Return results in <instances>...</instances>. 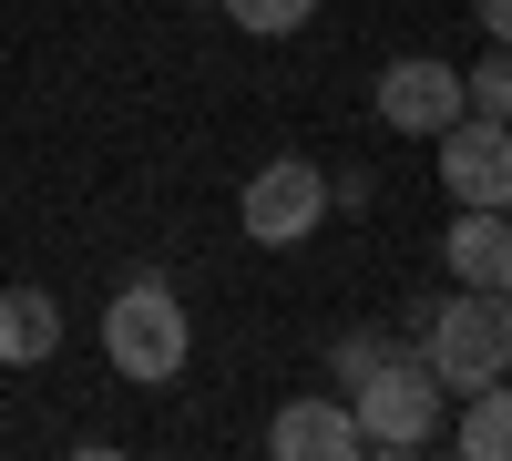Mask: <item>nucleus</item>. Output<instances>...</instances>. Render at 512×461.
I'll return each mask as SVG.
<instances>
[{"instance_id":"nucleus-1","label":"nucleus","mask_w":512,"mask_h":461,"mask_svg":"<svg viewBox=\"0 0 512 461\" xmlns=\"http://www.w3.org/2000/svg\"><path fill=\"white\" fill-rule=\"evenodd\" d=\"M338 400H349V421H359V451H431V431H441V410H451V390L431 380V359L420 349H379L359 380H338Z\"/></svg>"},{"instance_id":"nucleus-2","label":"nucleus","mask_w":512,"mask_h":461,"mask_svg":"<svg viewBox=\"0 0 512 461\" xmlns=\"http://www.w3.org/2000/svg\"><path fill=\"white\" fill-rule=\"evenodd\" d=\"M103 359L123 369V380L164 390V380L195 359V318H185V298H175L164 277H123L113 308H103Z\"/></svg>"},{"instance_id":"nucleus-3","label":"nucleus","mask_w":512,"mask_h":461,"mask_svg":"<svg viewBox=\"0 0 512 461\" xmlns=\"http://www.w3.org/2000/svg\"><path fill=\"white\" fill-rule=\"evenodd\" d=\"M420 359H431V380L461 400V390H502L512 369V318H502V287H472V298L431 308V328H420Z\"/></svg>"},{"instance_id":"nucleus-4","label":"nucleus","mask_w":512,"mask_h":461,"mask_svg":"<svg viewBox=\"0 0 512 461\" xmlns=\"http://www.w3.org/2000/svg\"><path fill=\"white\" fill-rule=\"evenodd\" d=\"M236 226H246L256 246H308V236L328 226V175H318L308 154L256 164V175H246V195H236Z\"/></svg>"},{"instance_id":"nucleus-5","label":"nucleus","mask_w":512,"mask_h":461,"mask_svg":"<svg viewBox=\"0 0 512 461\" xmlns=\"http://www.w3.org/2000/svg\"><path fill=\"white\" fill-rule=\"evenodd\" d=\"M379 123L410 144H431L441 123H461V62H431V52H400V62H379Z\"/></svg>"},{"instance_id":"nucleus-6","label":"nucleus","mask_w":512,"mask_h":461,"mask_svg":"<svg viewBox=\"0 0 512 461\" xmlns=\"http://www.w3.org/2000/svg\"><path fill=\"white\" fill-rule=\"evenodd\" d=\"M441 185H451V205H502L512 195V123H492V113H461V123H441Z\"/></svg>"},{"instance_id":"nucleus-7","label":"nucleus","mask_w":512,"mask_h":461,"mask_svg":"<svg viewBox=\"0 0 512 461\" xmlns=\"http://www.w3.org/2000/svg\"><path fill=\"white\" fill-rule=\"evenodd\" d=\"M267 451L277 461H359V421H349V400H287L277 421H267Z\"/></svg>"},{"instance_id":"nucleus-8","label":"nucleus","mask_w":512,"mask_h":461,"mask_svg":"<svg viewBox=\"0 0 512 461\" xmlns=\"http://www.w3.org/2000/svg\"><path fill=\"white\" fill-rule=\"evenodd\" d=\"M441 257L461 287H502L512 277V236H502V205H461V226L441 236Z\"/></svg>"},{"instance_id":"nucleus-9","label":"nucleus","mask_w":512,"mask_h":461,"mask_svg":"<svg viewBox=\"0 0 512 461\" xmlns=\"http://www.w3.org/2000/svg\"><path fill=\"white\" fill-rule=\"evenodd\" d=\"M62 349V308L41 298V287H11V298H0V359L11 369H41Z\"/></svg>"},{"instance_id":"nucleus-10","label":"nucleus","mask_w":512,"mask_h":461,"mask_svg":"<svg viewBox=\"0 0 512 461\" xmlns=\"http://www.w3.org/2000/svg\"><path fill=\"white\" fill-rule=\"evenodd\" d=\"M472 410H461V431H451V451L461 461H502L512 451V410H502V390H461Z\"/></svg>"},{"instance_id":"nucleus-11","label":"nucleus","mask_w":512,"mask_h":461,"mask_svg":"<svg viewBox=\"0 0 512 461\" xmlns=\"http://www.w3.org/2000/svg\"><path fill=\"white\" fill-rule=\"evenodd\" d=\"M308 11H318V0H226V21H236V31H256V41L308 31Z\"/></svg>"},{"instance_id":"nucleus-12","label":"nucleus","mask_w":512,"mask_h":461,"mask_svg":"<svg viewBox=\"0 0 512 461\" xmlns=\"http://www.w3.org/2000/svg\"><path fill=\"white\" fill-rule=\"evenodd\" d=\"M461 113L512 123V72H502V41H492V62H472V72H461Z\"/></svg>"},{"instance_id":"nucleus-13","label":"nucleus","mask_w":512,"mask_h":461,"mask_svg":"<svg viewBox=\"0 0 512 461\" xmlns=\"http://www.w3.org/2000/svg\"><path fill=\"white\" fill-rule=\"evenodd\" d=\"M379 349H390V339H379V328H359V339H338V380H359V369H369Z\"/></svg>"}]
</instances>
